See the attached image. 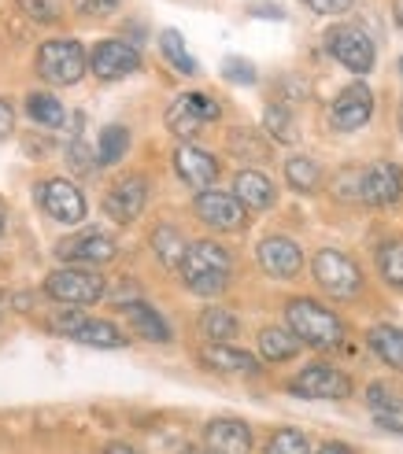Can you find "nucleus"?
<instances>
[{
    "instance_id": "1",
    "label": "nucleus",
    "mask_w": 403,
    "mask_h": 454,
    "mask_svg": "<svg viewBox=\"0 0 403 454\" xmlns=\"http://www.w3.org/2000/svg\"><path fill=\"white\" fill-rule=\"evenodd\" d=\"M178 274L196 296H222L233 278V255L218 240H193Z\"/></svg>"
},
{
    "instance_id": "2",
    "label": "nucleus",
    "mask_w": 403,
    "mask_h": 454,
    "mask_svg": "<svg viewBox=\"0 0 403 454\" xmlns=\"http://www.w3.org/2000/svg\"><path fill=\"white\" fill-rule=\"evenodd\" d=\"M285 325L293 329L307 348H319V351H329L337 348L344 340V322L329 307H322L319 300H307V296H296L285 303Z\"/></svg>"
},
{
    "instance_id": "3",
    "label": "nucleus",
    "mask_w": 403,
    "mask_h": 454,
    "mask_svg": "<svg viewBox=\"0 0 403 454\" xmlns=\"http://www.w3.org/2000/svg\"><path fill=\"white\" fill-rule=\"evenodd\" d=\"M104 274L100 270H75V266H59L44 278V296L63 303V307H89L104 300Z\"/></svg>"
},
{
    "instance_id": "4",
    "label": "nucleus",
    "mask_w": 403,
    "mask_h": 454,
    "mask_svg": "<svg viewBox=\"0 0 403 454\" xmlns=\"http://www.w3.org/2000/svg\"><path fill=\"white\" fill-rule=\"evenodd\" d=\"M89 71V52L75 37H56L44 41L37 49V74L52 85H75Z\"/></svg>"
},
{
    "instance_id": "5",
    "label": "nucleus",
    "mask_w": 403,
    "mask_h": 454,
    "mask_svg": "<svg viewBox=\"0 0 403 454\" xmlns=\"http://www.w3.org/2000/svg\"><path fill=\"white\" fill-rule=\"evenodd\" d=\"M311 274H315L319 288L333 300H355L363 292V274L344 252L337 247H322V252L311 259Z\"/></svg>"
},
{
    "instance_id": "6",
    "label": "nucleus",
    "mask_w": 403,
    "mask_h": 454,
    "mask_svg": "<svg viewBox=\"0 0 403 454\" xmlns=\"http://www.w3.org/2000/svg\"><path fill=\"white\" fill-rule=\"evenodd\" d=\"M49 329L67 336V340H78L85 348H126V333L115 329L104 317H85L78 310H63L49 317Z\"/></svg>"
},
{
    "instance_id": "7",
    "label": "nucleus",
    "mask_w": 403,
    "mask_h": 454,
    "mask_svg": "<svg viewBox=\"0 0 403 454\" xmlns=\"http://www.w3.org/2000/svg\"><path fill=\"white\" fill-rule=\"evenodd\" d=\"M326 49H329V56L337 59L341 67H348L352 74H370L374 71L377 49H374V41L360 27H333L326 34Z\"/></svg>"
},
{
    "instance_id": "8",
    "label": "nucleus",
    "mask_w": 403,
    "mask_h": 454,
    "mask_svg": "<svg viewBox=\"0 0 403 454\" xmlns=\"http://www.w3.org/2000/svg\"><path fill=\"white\" fill-rule=\"evenodd\" d=\"M288 392L300 395V399H348L352 395V377L341 373L337 366L315 362V366L300 370L293 380H288Z\"/></svg>"
},
{
    "instance_id": "9",
    "label": "nucleus",
    "mask_w": 403,
    "mask_h": 454,
    "mask_svg": "<svg viewBox=\"0 0 403 454\" xmlns=\"http://www.w3.org/2000/svg\"><path fill=\"white\" fill-rule=\"evenodd\" d=\"M193 211L196 218L208 225V230H218V233H233L244 225L249 218V207L233 196V192H218V189H204L196 200H193Z\"/></svg>"
},
{
    "instance_id": "10",
    "label": "nucleus",
    "mask_w": 403,
    "mask_h": 454,
    "mask_svg": "<svg viewBox=\"0 0 403 454\" xmlns=\"http://www.w3.org/2000/svg\"><path fill=\"white\" fill-rule=\"evenodd\" d=\"M218 100H211L208 93H186V97H178L170 107H167V129L174 133V137H196L200 129H204V122L218 119Z\"/></svg>"
},
{
    "instance_id": "11",
    "label": "nucleus",
    "mask_w": 403,
    "mask_h": 454,
    "mask_svg": "<svg viewBox=\"0 0 403 454\" xmlns=\"http://www.w3.org/2000/svg\"><path fill=\"white\" fill-rule=\"evenodd\" d=\"M360 200L367 207H392L403 200V167L399 163H370L367 170H360Z\"/></svg>"
},
{
    "instance_id": "12",
    "label": "nucleus",
    "mask_w": 403,
    "mask_h": 454,
    "mask_svg": "<svg viewBox=\"0 0 403 454\" xmlns=\"http://www.w3.org/2000/svg\"><path fill=\"white\" fill-rule=\"evenodd\" d=\"M370 119H374V93H370V85H363V82L344 85L341 97L333 100V107H329V126L337 133H355V129H363Z\"/></svg>"
},
{
    "instance_id": "13",
    "label": "nucleus",
    "mask_w": 403,
    "mask_h": 454,
    "mask_svg": "<svg viewBox=\"0 0 403 454\" xmlns=\"http://www.w3.org/2000/svg\"><path fill=\"white\" fill-rule=\"evenodd\" d=\"M89 67H93V74L100 82H122L141 71V52L130 41H100L89 52Z\"/></svg>"
},
{
    "instance_id": "14",
    "label": "nucleus",
    "mask_w": 403,
    "mask_h": 454,
    "mask_svg": "<svg viewBox=\"0 0 403 454\" xmlns=\"http://www.w3.org/2000/svg\"><path fill=\"white\" fill-rule=\"evenodd\" d=\"M37 203H41L44 215L63 222V225H78L85 218V196L78 192V185H71V181H63V177L44 181L37 189Z\"/></svg>"
},
{
    "instance_id": "15",
    "label": "nucleus",
    "mask_w": 403,
    "mask_h": 454,
    "mask_svg": "<svg viewBox=\"0 0 403 454\" xmlns=\"http://www.w3.org/2000/svg\"><path fill=\"white\" fill-rule=\"evenodd\" d=\"M145 203H148V177H145V174H130V177L115 181V185L107 189V196H104V211L115 218L119 225H130V222H138V218H141Z\"/></svg>"
},
{
    "instance_id": "16",
    "label": "nucleus",
    "mask_w": 403,
    "mask_h": 454,
    "mask_svg": "<svg viewBox=\"0 0 403 454\" xmlns=\"http://www.w3.org/2000/svg\"><path fill=\"white\" fill-rule=\"evenodd\" d=\"M256 259L263 266L266 278H278V281H293L300 270H304V252L296 240L288 237H263L256 247Z\"/></svg>"
},
{
    "instance_id": "17",
    "label": "nucleus",
    "mask_w": 403,
    "mask_h": 454,
    "mask_svg": "<svg viewBox=\"0 0 403 454\" xmlns=\"http://www.w3.org/2000/svg\"><path fill=\"white\" fill-rule=\"evenodd\" d=\"M174 170H178V177L186 181L189 189H211L215 185V177H218V159L211 155V152H204V148H196V145H178V152H174Z\"/></svg>"
},
{
    "instance_id": "18",
    "label": "nucleus",
    "mask_w": 403,
    "mask_h": 454,
    "mask_svg": "<svg viewBox=\"0 0 403 454\" xmlns=\"http://www.w3.org/2000/svg\"><path fill=\"white\" fill-rule=\"evenodd\" d=\"M115 240H111L107 233H97V230H89V233H78L71 237L67 244H59V259L63 262H85V266H100V262H111L115 259Z\"/></svg>"
},
{
    "instance_id": "19",
    "label": "nucleus",
    "mask_w": 403,
    "mask_h": 454,
    "mask_svg": "<svg viewBox=\"0 0 403 454\" xmlns=\"http://www.w3.org/2000/svg\"><path fill=\"white\" fill-rule=\"evenodd\" d=\"M204 443L215 454H252L256 440H252V428L237 421V418H215L204 428Z\"/></svg>"
},
{
    "instance_id": "20",
    "label": "nucleus",
    "mask_w": 403,
    "mask_h": 454,
    "mask_svg": "<svg viewBox=\"0 0 403 454\" xmlns=\"http://www.w3.org/2000/svg\"><path fill=\"white\" fill-rule=\"evenodd\" d=\"M200 358H204V366L215 370V373H237V377H256L259 373V362L249 351L230 348V344H208L204 351H200Z\"/></svg>"
},
{
    "instance_id": "21",
    "label": "nucleus",
    "mask_w": 403,
    "mask_h": 454,
    "mask_svg": "<svg viewBox=\"0 0 403 454\" xmlns=\"http://www.w3.org/2000/svg\"><path fill=\"white\" fill-rule=\"evenodd\" d=\"M233 196L244 203L249 211H266L271 203L278 200V189H274V181L259 174V170H241L233 177Z\"/></svg>"
},
{
    "instance_id": "22",
    "label": "nucleus",
    "mask_w": 403,
    "mask_h": 454,
    "mask_svg": "<svg viewBox=\"0 0 403 454\" xmlns=\"http://www.w3.org/2000/svg\"><path fill=\"white\" fill-rule=\"evenodd\" d=\"M122 317L130 322V329H138V336L152 340V344H167L170 340V325L163 322V314L155 310L152 303L130 300V303H122Z\"/></svg>"
},
{
    "instance_id": "23",
    "label": "nucleus",
    "mask_w": 403,
    "mask_h": 454,
    "mask_svg": "<svg viewBox=\"0 0 403 454\" xmlns=\"http://www.w3.org/2000/svg\"><path fill=\"white\" fill-rule=\"evenodd\" d=\"M304 348V340L288 329V325H266L259 333V355L266 362H288V358H296Z\"/></svg>"
},
{
    "instance_id": "24",
    "label": "nucleus",
    "mask_w": 403,
    "mask_h": 454,
    "mask_svg": "<svg viewBox=\"0 0 403 454\" xmlns=\"http://www.w3.org/2000/svg\"><path fill=\"white\" fill-rule=\"evenodd\" d=\"M367 348L382 358L389 370L403 373V329H396V325H374L367 333Z\"/></svg>"
},
{
    "instance_id": "25",
    "label": "nucleus",
    "mask_w": 403,
    "mask_h": 454,
    "mask_svg": "<svg viewBox=\"0 0 403 454\" xmlns=\"http://www.w3.org/2000/svg\"><path fill=\"white\" fill-rule=\"evenodd\" d=\"M152 252L160 255V262L167 270H178V266H182V259H186V252H189V240L182 237L178 225H155V230H152Z\"/></svg>"
},
{
    "instance_id": "26",
    "label": "nucleus",
    "mask_w": 403,
    "mask_h": 454,
    "mask_svg": "<svg viewBox=\"0 0 403 454\" xmlns=\"http://www.w3.org/2000/svg\"><path fill=\"white\" fill-rule=\"evenodd\" d=\"M200 333H204L211 344H226V340H233L241 333V322L226 307H208L200 314Z\"/></svg>"
},
{
    "instance_id": "27",
    "label": "nucleus",
    "mask_w": 403,
    "mask_h": 454,
    "mask_svg": "<svg viewBox=\"0 0 403 454\" xmlns=\"http://www.w3.org/2000/svg\"><path fill=\"white\" fill-rule=\"evenodd\" d=\"M285 181H288V189H296V192H315L322 185V167L307 155H293L285 163Z\"/></svg>"
},
{
    "instance_id": "28",
    "label": "nucleus",
    "mask_w": 403,
    "mask_h": 454,
    "mask_svg": "<svg viewBox=\"0 0 403 454\" xmlns=\"http://www.w3.org/2000/svg\"><path fill=\"white\" fill-rule=\"evenodd\" d=\"M82 122H85V115L78 111V115L71 119V141L63 145V155H67V163H71L78 174H89L93 167H100V159L93 155V148L82 141Z\"/></svg>"
},
{
    "instance_id": "29",
    "label": "nucleus",
    "mask_w": 403,
    "mask_h": 454,
    "mask_svg": "<svg viewBox=\"0 0 403 454\" xmlns=\"http://www.w3.org/2000/svg\"><path fill=\"white\" fill-rule=\"evenodd\" d=\"M130 148V129L119 126V122H111L100 129V137H97V159H100V167H111V163H119V159L126 155Z\"/></svg>"
},
{
    "instance_id": "30",
    "label": "nucleus",
    "mask_w": 403,
    "mask_h": 454,
    "mask_svg": "<svg viewBox=\"0 0 403 454\" xmlns=\"http://www.w3.org/2000/svg\"><path fill=\"white\" fill-rule=\"evenodd\" d=\"M27 111H30V119L37 126H44V129H59L67 122V111L52 93H30L27 97Z\"/></svg>"
},
{
    "instance_id": "31",
    "label": "nucleus",
    "mask_w": 403,
    "mask_h": 454,
    "mask_svg": "<svg viewBox=\"0 0 403 454\" xmlns=\"http://www.w3.org/2000/svg\"><path fill=\"white\" fill-rule=\"evenodd\" d=\"M367 406L377 418H399L403 414V392L392 388V384H385V380H374L367 388Z\"/></svg>"
},
{
    "instance_id": "32",
    "label": "nucleus",
    "mask_w": 403,
    "mask_h": 454,
    "mask_svg": "<svg viewBox=\"0 0 403 454\" xmlns=\"http://www.w3.org/2000/svg\"><path fill=\"white\" fill-rule=\"evenodd\" d=\"M377 274H382L385 285L403 288V240H385L377 247Z\"/></svg>"
},
{
    "instance_id": "33",
    "label": "nucleus",
    "mask_w": 403,
    "mask_h": 454,
    "mask_svg": "<svg viewBox=\"0 0 403 454\" xmlns=\"http://www.w3.org/2000/svg\"><path fill=\"white\" fill-rule=\"evenodd\" d=\"M263 126H266V133H271L278 145H293V141H296L293 111H288L285 104H266V111H263Z\"/></svg>"
},
{
    "instance_id": "34",
    "label": "nucleus",
    "mask_w": 403,
    "mask_h": 454,
    "mask_svg": "<svg viewBox=\"0 0 403 454\" xmlns=\"http://www.w3.org/2000/svg\"><path fill=\"white\" fill-rule=\"evenodd\" d=\"M160 52H163V59L174 67V71L196 74V59L189 56L186 41H182V34H178V30H163V34H160Z\"/></svg>"
},
{
    "instance_id": "35",
    "label": "nucleus",
    "mask_w": 403,
    "mask_h": 454,
    "mask_svg": "<svg viewBox=\"0 0 403 454\" xmlns=\"http://www.w3.org/2000/svg\"><path fill=\"white\" fill-rule=\"evenodd\" d=\"M230 152L237 159H244V163H263V159L271 155L266 141L259 137V133H252V129H233L230 133Z\"/></svg>"
},
{
    "instance_id": "36",
    "label": "nucleus",
    "mask_w": 403,
    "mask_h": 454,
    "mask_svg": "<svg viewBox=\"0 0 403 454\" xmlns=\"http://www.w3.org/2000/svg\"><path fill=\"white\" fill-rule=\"evenodd\" d=\"M263 454H311V443L300 428H278V433H271V440H266Z\"/></svg>"
},
{
    "instance_id": "37",
    "label": "nucleus",
    "mask_w": 403,
    "mask_h": 454,
    "mask_svg": "<svg viewBox=\"0 0 403 454\" xmlns=\"http://www.w3.org/2000/svg\"><path fill=\"white\" fill-rule=\"evenodd\" d=\"M222 78L233 82V85H252V82H256V67H252L249 59L230 56L226 63H222Z\"/></svg>"
},
{
    "instance_id": "38",
    "label": "nucleus",
    "mask_w": 403,
    "mask_h": 454,
    "mask_svg": "<svg viewBox=\"0 0 403 454\" xmlns=\"http://www.w3.org/2000/svg\"><path fill=\"white\" fill-rule=\"evenodd\" d=\"M15 4L27 12L34 22H56V19H59V12L49 4V0H15Z\"/></svg>"
},
{
    "instance_id": "39",
    "label": "nucleus",
    "mask_w": 403,
    "mask_h": 454,
    "mask_svg": "<svg viewBox=\"0 0 403 454\" xmlns=\"http://www.w3.org/2000/svg\"><path fill=\"white\" fill-rule=\"evenodd\" d=\"M122 0H78V12L85 19H107V15H115L119 12Z\"/></svg>"
},
{
    "instance_id": "40",
    "label": "nucleus",
    "mask_w": 403,
    "mask_h": 454,
    "mask_svg": "<svg viewBox=\"0 0 403 454\" xmlns=\"http://www.w3.org/2000/svg\"><path fill=\"white\" fill-rule=\"evenodd\" d=\"M304 4L315 15H344V12H352L355 0H304Z\"/></svg>"
},
{
    "instance_id": "41",
    "label": "nucleus",
    "mask_w": 403,
    "mask_h": 454,
    "mask_svg": "<svg viewBox=\"0 0 403 454\" xmlns=\"http://www.w3.org/2000/svg\"><path fill=\"white\" fill-rule=\"evenodd\" d=\"M15 133V111L8 100H0V141H8Z\"/></svg>"
},
{
    "instance_id": "42",
    "label": "nucleus",
    "mask_w": 403,
    "mask_h": 454,
    "mask_svg": "<svg viewBox=\"0 0 403 454\" xmlns=\"http://www.w3.org/2000/svg\"><path fill=\"white\" fill-rule=\"evenodd\" d=\"M100 454H141L138 447H130V443H107Z\"/></svg>"
},
{
    "instance_id": "43",
    "label": "nucleus",
    "mask_w": 403,
    "mask_h": 454,
    "mask_svg": "<svg viewBox=\"0 0 403 454\" xmlns=\"http://www.w3.org/2000/svg\"><path fill=\"white\" fill-rule=\"evenodd\" d=\"M319 454H355V450H352L348 443H337V440H333V443H326Z\"/></svg>"
},
{
    "instance_id": "44",
    "label": "nucleus",
    "mask_w": 403,
    "mask_h": 454,
    "mask_svg": "<svg viewBox=\"0 0 403 454\" xmlns=\"http://www.w3.org/2000/svg\"><path fill=\"white\" fill-rule=\"evenodd\" d=\"M392 19H396V27L403 30V0H392Z\"/></svg>"
},
{
    "instance_id": "45",
    "label": "nucleus",
    "mask_w": 403,
    "mask_h": 454,
    "mask_svg": "<svg viewBox=\"0 0 403 454\" xmlns=\"http://www.w3.org/2000/svg\"><path fill=\"white\" fill-rule=\"evenodd\" d=\"M252 15H271V19H281L285 12H281V8H252Z\"/></svg>"
},
{
    "instance_id": "46",
    "label": "nucleus",
    "mask_w": 403,
    "mask_h": 454,
    "mask_svg": "<svg viewBox=\"0 0 403 454\" xmlns=\"http://www.w3.org/2000/svg\"><path fill=\"white\" fill-rule=\"evenodd\" d=\"M182 454H215V450H211L208 443H204V447H196V443H189V447H182Z\"/></svg>"
},
{
    "instance_id": "47",
    "label": "nucleus",
    "mask_w": 403,
    "mask_h": 454,
    "mask_svg": "<svg viewBox=\"0 0 403 454\" xmlns=\"http://www.w3.org/2000/svg\"><path fill=\"white\" fill-rule=\"evenodd\" d=\"M0 233H4V215H0Z\"/></svg>"
},
{
    "instance_id": "48",
    "label": "nucleus",
    "mask_w": 403,
    "mask_h": 454,
    "mask_svg": "<svg viewBox=\"0 0 403 454\" xmlns=\"http://www.w3.org/2000/svg\"><path fill=\"white\" fill-rule=\"evenodd\" d=\"M399 78H403V56H399Z\"/></svg>"
}]
</instances>
